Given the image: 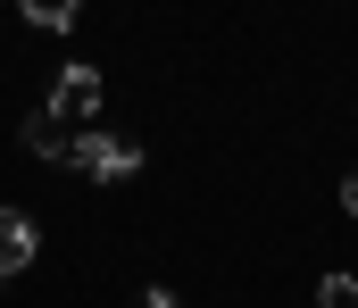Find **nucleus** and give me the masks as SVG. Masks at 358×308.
Here are the masks:
<instances>
[{
	"label": "nucleus",
	"mask_w": 358,
	"mask_h": 308,
	"mask_svg": "<svg viewBox=\"0 0 358 308\" xmlns=\"http://www.w3.org/2000/svg\"><path fill=\"white\" fill-rule=\"evenodd\" d=\"M134 308H176V292H142V300H134Z\"/></svg>",
	"instance_id": "6e6552de"
},
{
	"label": "nucleus",
	"mask_w": 358,
	"mask_h": 308,
	"mask_svg": "<svg viewBox=\"0 0 358 308\" xmlns=\"http://www.w3.org/2000/svg\"><path fill=\"white\" fill-rule=\"evenodd\" d=\"M317 308H358V275H325L317 284Z\"/></svg>",
	"instance_id": "423d86ee"
},
{
	"label": "nucleus",
	"mask_w": 358,
	"mask_h": 308,
	"mask_svg": "<svg viewBox=\"0 0 358 308\" xmlns=\"http://www.w3.org/2000/svg\"><path fill=\"white\" fill-rule=\"evenodd\" d=\"M25 25H42V34H67V25H76V8H67V0H25Z\"/></svg>",
	"instance_id": "39448f33"
},
{
	"label": "nucleus",
	"mask_w": 358,
	"mask_h": 308,
	"mask_svg": "<svg viewBox=\"0 0 358 308\" xmlns=\"http://www.w3.org/2000/svg\"><path fill=\"white\" fill-rule=\"evenodd\" d=\"M25 150H34V159H50V167H67V150H76V133H67V125H59L50 108H34V117H25Z\"/></svg>",
	"instance_id": "20e7f679"
},
{
	"label": "nucleus",
	"mask_w": 358,
	"mask_h": 308,
	"mask_svg": "<svg viewBox=\"0 0 358 308\" xmlns=\"http://www.w3.org/2000/svg\"><path fill=\"white\" fill-rule=\"evenodd\" d=\"M34 250H42V225H34L25 208H0V284H8V275H25V267H34Z\"/></svg>",
	"instance_id": "7ed1b4c3"
},
{
	"label": "nucleus",
	"mask_w": 358,
	"mask_h": 308,
	"mask_svg": "<svg viewBox=\"0 0 358 308\" xmlns=\"http://www.w3.org/2000/svg\"><path fill=\"white\" fill-rule=\"evenodd\" d=\"M342 208H350V217H358V167H350V175H342Z\"/></svg>",
	"instance_id": "0eeeda50"
},
{
	"label": "nucleus",
	"mask_w": 358,
	"mask_h": 308,
	"mask_svg": "<svg viewBox=\"0 0 358 308\" xmlns=\"http://www.w3.org/2000/svg\"><path fill=\"white\" fill-rule=\"evenodd\" d=\"M67 167H76V175H100V184H125V175L142 167V150H134L125 133H76Z\"/></svg>",
	"instance_id": "f03ea898"
},
{
	"label": "nucleus",
	"mask_w": 358,
	"mask_h": 308,
	"mask_svg": "<svg viewBox=\"0 0 358 308\" xmlns=\"http://www.w3.org/2000/svg\"><path fill=\"white\" fill-rule=\"evenodd\" d=\"M42 108H50L67 133H92V117H100V67H84V59L59 67V84H50V101H42Z\"/></svg>",
	"instance_id": "f257e3e1"
}]
</instances>
